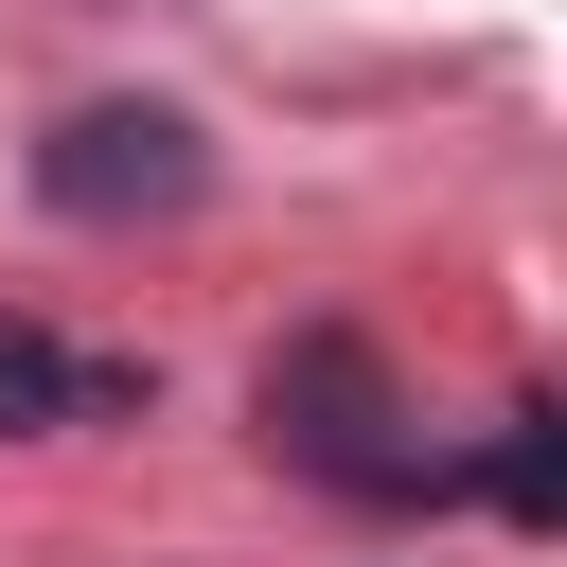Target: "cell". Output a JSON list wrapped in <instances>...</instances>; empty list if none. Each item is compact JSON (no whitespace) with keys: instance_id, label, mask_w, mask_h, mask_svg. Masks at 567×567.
<instances>
[{"instance_id":"cell-1","label":"cell","mask_w":567,"mask_h":567,"mask_svg":"<svg viewBox=\"0 0 567 567\" xmlns=\"http://www.w3.org/2000/svg\"><path fill=\"white\" fill-rule=\"evenodd\" d=\"M266 443L319 478V496H372V514H408V496H443L425 478V443H408V390H390V354L354 337V319H301L284 354H266Z\"/></svg>"},{"instance_id":"cell-2","label":"cell","mask_w":567,"mask_h":567,"mask_svg":"<svg viewBox=\"0 0 567 567\" xmlns=\"http://www.w3.org/2000/svg\"><path fill=\"white\" fill-rule=\"evenodd\" d=\"M35 195L71 230H142V213H195L213 195V142H195V106H71L35 142Z\"/></svg>"},{"instance_id":"cell-3","label":"cell","mask_w":567,"mask_h":567,"mask_svg":"<svg viewBox=\"0 0 567 567\" xmlns=\"http://www.w3.org/2000/svg\"><path fill=\"white\" fill-rule=\"evenodd\" d=\"M124 408H142L124 354H53L35 319H0V443H35V425H124Z\"/></svg>"},{"instance_id":"cell-4","label":"cell","mask_w":567,"mask_h":567,"mask_svg":"<svg viewBox=\"0 0 567 567\" xmlns=\"http://www.w3.org/2000/svg\"><path fill=\"white\" fill-rule=\"evenodd\" d=\"M478 496L514 514V532H567V408L532 390V408H496V461H478Z\"/></svg>"}]
</instances>
